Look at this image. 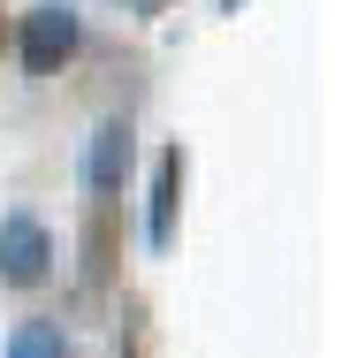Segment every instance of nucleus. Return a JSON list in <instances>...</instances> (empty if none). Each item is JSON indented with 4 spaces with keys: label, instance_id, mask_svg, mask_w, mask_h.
I'll list each match as a JSON object with an SVG mask.
<instances>
[{
    "label": "nucleus",
    "instance_id": "nucleus-1",
    "mask_svg": "<svg viewBox=\"0 0 350 358\" xmlns=\"http://www.w3.org/2000/svg\"><path fill=\"white\" fill-rule=\"evenodd\" d=\"M76 38H84V23H76L69 0H38V8L23 15V31H15V54H23L31 76H54L76 54Z\"/></svg>",
    "mask_w": 350,
    "mask_h": 358
},
{
    "label": "nucleus",
    "instance_id": "nucleus-2",
    "mask_svg": "<svg viewBox=\"0 0 350 358\" xmlns=\"http://www.w3.org/2000/svg\"><path fill=\"white\" fill-rule=\"evenodd\" d=\"M46 275H54V236H46V221L38 214H8L0 221V282L38 289Z\"/></svg>",
    "mask_w": 350,
    "mask_h": 358
},
{
    "label": "nucleus",
    "instance_id": "nucleus-3",
    "mask_svg": "<svg viewBox=\"0 0 350 358\" xmlns=\"http://www.w3.org/2000/svg\"><path fill=\"white\" fill-rule=\"evenodd\" d=\"M130 168H138V130L130 122H99L84 138V191L92 199H115L130 183Z\"/></svg>",
    "mask_w": 350,
    "mask_h": 358
},
{
    "label": "nucleus",
    "instance_id": "nucleus-4",
    "mask_svg": "<svg viewBox=\"0 0 350 358\" xmlns=\"http://www.w3.org/2000/svg\"><path fill=\"white\" fill-rule=\"evenodd\" d=\"M175 206H183V145H168L160 168H152V206H145V244L152 252L175 244Z\"/></svg>",
    "mask_w": 350,
    "mask_h": 358
},
{
    "label": "nucleus",
    "instance_id": "nucleus-5",
    "mask_svg": "<svg viewBox=\"0 0 350 358\" xmlns=\"http://www.w3.org/2000/svg\"><path fill=\"white\" fill-rule=\"evenodd\" d=\"M8 358H69V336H61V320H23V328L8 336Z\"/></svg>",
    "mask_w": 350,
    "mask_h": 358
},
{
    "label": "nucleus",
    "instance_id": "nucleus-6",
    "mask_svg": "<svg viewBox=\"0 0 350 358\" xmlns=\"http://www.w3.org/2000/svg\"><path fill=\"white\" fill-rule=\"evenodd\" d=\"M221 8H244V0H221Z\"/></svg>",
    "mask_w": 350,
    "mask_h": 358
},
{
    "label": "nucleus",
    "instance_id": "nucleus-7",
    "mask_svg": "<svg viewBox=\"0 0 350 358\" xmlns=\"http://www.w3.org/2000/svg\"><path fill=\"white\" fill-rule=\"evenodd\" d=\"M0 38H8V31H0Z\"/></svg>",
    "mask_w": 350,
    "mask_h": 358
}]
</instances>
